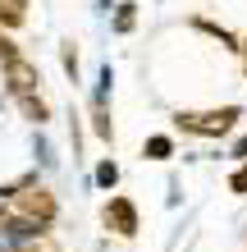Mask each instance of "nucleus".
<instances>
[{"label":"nucleus","instance_id":"423d86ee","mask_svg":"<svg viewBox=\"0 0 247 252\" xmlns=\"http://www.w3.org/2000/svg\"><path fill=\"white\" fill-rule=\"evenodd\" d=\"M133 9H137V5H119V19H114V28H119V32H128V28H133Z\"/></svg>","mask_w":247,"mask_h":252},{"label":"nucleus","instance_id":"0eeeda50","mask_svg":"<svg viewBox=\"0 0 247 252\" xmlns=\"http://www.w3.org/2000/svg\"><path fill=\"white\" fill-rule=\"evenodd\" d=\"M27 252H60V248H55L46 234H37V243H27Z\"/></svg>","mask_w":247,"mask_h":252},{"label":"nucleus","instance_id":"1a4fd4ad","mask_svg":"<svg viewBox=\"0 0 247 252\" xmlns=\"http://www.w3.org/2000/svg\"><path fill=\"white\" fill-rule=\"evenodd\" d=\"M238 51H243V73H247V41H243V46H238Z\"/></svg>","mask_w":247,"mask_h":252},{"label":"nucleus","instance_id":"20e7f679","mask_svg":"<svg viewBox=\"0 0 247 252\" xmlns=\"http://www.w3.org/2000/svg\"><path fill=\"white\" fill-rule=\"evenodd\" d=\"M142 156H147V160H169L174 156V138H165V133L147 138V142H142Z\"/></svg>","mask_w":247,"mask_h":252},{"label":"nucleus","instance_id":"9d476101","mask_svg":"<svg viewBox=\"0 0 247 252\" xmlns=\"http://www.w3.org/2000/svg\"><path fill=\"white\" fill-rule=\"evenodd\" d=\"M243 174H247V165H243Z\"/></svg>","mask_w":247,"mask_h":252},{"label":"nucleus","instance_id":"39448f33","mask_svg":"<svg viewBox=\"0 0 247 252\" xmlns=\"http://www.w3.org/2000/svg\"><path fill=\"white\" fill-rule=\"evenodd\" d=\"M119 184V165H114V160H101L96 165V188H114Z\"/></svg>","mask_w":247,"mask_h":252},{"label":"nucleus","instance_id":"f257e3e1","mask_svg":"<svg viewBox=\"0 0 247 252\" xmlns=\"http://www.w3.org/2000/svg\"><path fill=\"white\" fill-rule=\"evenodd\" d=\"M238 120H243V110L238 106H224V110H206V115H174V128L197 133V138H224Z\"/></svg>","mask_w":247,"mask_h":252},{"label":"nucleus","instance_id":"6e6552de","mask_svg":"<svg viewBox=\"0 0 247 252\" xmlns=\"http://www.w3.org/2000/svg\"><path fill=\"white\" fill-rule=\"evenodd\" d=\"M234 156H243V160H247V138H238V142H234Z\"/></svg>","mask_w":247,"mask_h":252},{"label":"nucleus","instance_id":"7ed1b4c3","mask_svg":"<svg viewBox=\"0 0 247 252\" xmlns=\"http://www.w3.org/2000/svg\"><path fill=\"white\" fill-rule=\"evenodd\" d=\"M19 211H23L27 220H37V225H46V220L55 216V202H51L46 188H23V192H19Z\"/></svg>","mask_w":247,"mask_h":252},{"label":"nucleus","instance_id":"f03ea898","mask_svg":"<svg viewBox=\"0 0 247 252\" xmlns=\"http://www.w3.org/2000/svg\"><path fill=\"white\" fill-rule=\"evenodd\" d=\"M106 225L119 234V239H133V234H137V211H133V202H128V197H110Z\"/></svg>","mask_w":247,"mask_h":252}]
</instances>
